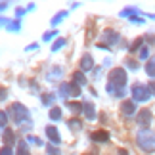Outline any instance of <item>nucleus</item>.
Returning a JSON list of instances; mask_svg holds the SVG:
<instances>
[{
  "label": "nucleus",
  "instance_id": "bb28decb",
  "mask_svg": "<svg viewBox=\"0 0 155 155\" xmlns=\"http://www.w3.org/2000/svg\"><path fill=\"white\" fill-rule=\"evenodd\" d=\"M27 144H37V146H42V140L38 136H27Z\"/></svg>",
  "mask_w": 155,
  "mask_h": 155
},
{
  "label": "nucleus",
  "instance_id": "72a5a7b5",
  "mask_svg": "<svg viewBox=\"0 0 155 155\" xmlns=\"http://www.w3.org/2000/svg\"><path fill=\"white\" fill-rule=\"evenodd\" d=\"M130 21H132V23H138V25H140V23H144L142 17H136V15H130Z\"/></svg>",
  "mask_w": 155,
  "mask_h": 155
},
{
  "label": "nucleus",
  "instance_id": "c9c22d12",
  "mask_svg": "<svg viewBox=\"0 0 155 155\" xmlns=\"http://www.w3.org/2000/svg\"><path fill=\"white\" fill-rule=\"evenodd\" d=\"M147 88H150V92H151V94H153V96H155V81H153V82H151V84H150V86H147Z\"/></svg>",
  "mask_w": 155,
  "mask_h": 155
},
{
  "label": "nucleus",
  "instance_id": "412c9836",
  "mask_svg": "<svg viewBox=\"0 0 155 155\" xmlns=\"http://www.w3.org/2000/svg\"><path fill=\"white\" fill-rule=\"evenodd\" d=\"M65 17H67V12H59L58 15H54V19H52V25L56 27V25H58V23L61 21V19H65Z\"/></svg>",
  "mask_w": 155,
  "mask_h": 155
},
{
  "label": "nucleus",
  "instance_id": "ea45409f",
  "mask_svg": "<svg viewBox=\"0 0 155 155\" xmlns=\"http://www.w3.org/2000/svg\"><path fill=\"white\" fill-rule=\"evenodd\" d=\"M119 155H128V151L127 150H119Z\"/></svg>",
  "mask_w": 155,
  "mask_h": 155
},
{
  "label": "nucleus",
  "instance_id": "6ab92c4d",
  "mask_svg": "<svg viewBox=\"0 0 155 155\" xmlns=\"http://www.w3.org/2000/svg\"><path fill=\"white\" fill-rule=\"evenodd\" d=\"M50 119L52 121H59V119H61V109H59V107H52L50 109Z\"/></svg>",
  "mask_w": 155,
  "mask_h": 155
},
{
  "label": "nucleus",
  "instance_id": "f8f14e48",
  "mask_svg": "<svg viewBox=\"0 0 155 155\" xmlns=\"http://www.w3.org/2000/svg\"><path fill=\"white\" fill-rule=\"evenodd\" d=\"M2 140H4V146H6V147H12V146L15 144V134H14V130H10V128H4Z\"/></svg>",
  "mask_w": 155,
  "mask_h": 155
},
{
  "label": "nucleus",
  "instance_id": "6e6552de",
  "mask_svg": "<svg viewBox=\"0 0 155 155\" xmlns=\"http://www.w3.org/2000/svg\"><path fill=\"white\" fill-rule=\"evenodd\" d=\"M46 136H48V138H50V142H52L54 146H58L59 142H61V136H59L58 128L54 127V124H48V127H46Z\"/></svg>",
  "mask_w": 155,
  "mask_h": 155
},
{
  "label": "nucleus",
  "instance_id": "e433bc0d",
  "mask_svg": "<svg viewBox=\"0 0 155 155\" xmlns=\"http://www.w3.org/2000/svg\"><path fill=\"white\" fill-rule=\"evenodd\" d=\"M6 8H8V2H0V12L6 10Z\"/></svg>",
  "mask_w": 155,
  "mask_h": 155
},
{
  "label": "nucleus",
  "instance_id": "0eeeda50",
  "mask_svg": "<svg viewBox=\"0 0 155 155\" xmlns=\"http://www.w3.org/2000/svg\"><path fill=\"white\" fill-rule=\"evenodd\" d=\"M92 69H94V59H92L90 54H84L81 58V73H88Z\"/></svg>",
  "mask_w": 155,
  "mask_h": 155
},
{
  "label": "nucleus",
  "instance_id": "4be33fe9",
  "mask_svg": "<svg viewBox=\"0 0 155 155\" xmlns=\"http://www.w3.org/2000/svg\"><path fill=\"white\" fill-rule=\"evenodd\" d=\"M61 73H63V71L59 69V67H54V71H52V73H48V79H50V81H54V79H59V77H61Z\"/></svg>",
  "mask_w": 155,
  "mask_h": 155
},
{
  "label": "nucleus",
  "instance_id": "4c0bfd02",
  "mask_svg": "<svg viewBox=\"0 0 155 155\" xmlns=\"http://www.w3.org/2000/svg\"><path fill=\"white\" fill-rule=\"evenodd\" d=\"M37 48H38L37 44H29V46H27V50H37Z\"/></svg>",
  "mask_w": 155,
  "mask_h": 155
},
{
  "label": "nucleus",
  "instance_id": "ddd939ff",
  "mask_svg": "<svg viewBox=\"0 0 155 155\" xmlns=\"http://www.w3.org/2000/svg\"><path fill=\"white\" fill-rule=\"evenodd\" d=\"M65 92H67V96L79 98L81 96V86H77L75 82H65Z\"/></svg>",
  "mask_w": 155,
  "mask_h": 155
},
{
  "label": "nucleus",
  "instance_id": "c756f323",
  "mask_svg": "<svg viewBox=\"0 0 155 155\" xmlns=\"http://www.w3.org/2000/svg\"><path fill=\"white\" fill-rule=\"evenodd\" d=\"M56 35H58V31H48V33H44L42 40H46V42H48V40H52L54 37H56Z\"/></svg>",
  "mask_w": 155,
  "mask_h": 155
},
{
  "label": "nucleus",
  "instance_id": "393cba45",
  "mask_svg": "<svg viewBox=\"0 0 155 155\" xmlns=\"http://www.w3.org/2000/svg\"><path fill=\"white\" fill-rule=\"evenodd\" d=\"M6 124H8V113L0 111V128H6Z\"/></svg>",
  "mask_w": 155,
  "mask_h": 155
},
{
  "label": "nucleus",
  "instance_id": "39448f33",
  "mask_svg": "<svg viewBox=\"0 0 155 155\" xmlns=\"http://www.w3.org/2000/svg\"><path fill=\"white\" fill-rule=\"evenodd\" d=\"M151 111L150 109H142L138 115H136V121H138V124L142 128H150V124H151Z\"/></svg>",
  "mask_w": 155,
  "mask_h": 155
},
{
  "label": "nucleus",
  "instance_id": "423d86ee",
  "mask_svg": "<svg viewBox=\"0 0 155 155\" xmlns=\"http://www.w3.org/2000/svg\"><path fill=\"white\" fill-rule=\"evenodd\" d=\"M121 113L124 117H132L136 113V104L132 102V100H124V102L121 104Z\"/></svg>",
  "mask_w": 155,
  "mask_h": 155
},
{
  "label": "nucleus",
  "instance_id": "f3484780",
  "mask_svg": "<svg viewBox=\"0 0 155 155\" xmlns=\"http://www.w3.org/2000/svg\"><path fill=\"white\" fill-rule=\"evenodd\" d=\"M54 100H56V94H52V92L42 94V104H44V105H52Z\"/></svg>",
  "mask_w": 155,
  "mask_h": 155
},
{
  "label": "nucleus",
  "instance_id": "a211bd4d",
  "mask_svg": "<svg viewBox=\"0 0 155 155\" xmlns=\"http://www.w3.org/2000/svg\"><path fill=\"white\" fill-rule=\"evenodd\" d=\"M146 73H147V77H155V59H150L146 63Z\"/></svg>",
  "mask_w": 155,
  "mask_h": 155
},
{
  "label": "nucleus",
  "instance_id": "2f4dec72",
  "mask_svg": "<svg viewBox=\"0 0 155 155\" xmlns=\"http://www.w3.org/2000/svg\"><path fill=\"white\" fill-rule=\"evenodd\" d=\"M136 12H138V10H136V8H128V10H124V12H121V15H124V17H127V15H132V14H136Z\"/></svg>",
  "mask_w": 155,
  "mask_h": 155
},
{
  "label": "nucleus",
  "instance_id": "7c9ffc66",
  "mask_svg": "<svg viewBox=\"0 0 155 155\" xmlns=\"http://www.w3.org/2000/svg\"><path fill=\"white\" fill-rule=\"evenodd\" d=\"M0 155H14V151H12V147H0Z\"/></svg>",
  "mask_w": 155,
  "mask_h": 155
},
{
  "label": "nucleus",
  "instance_id": "a878e982",
  "mask_svg": "<svg viewBox=\"0 0 155 155\" xmlns=\"http://www.w3.org/2000/svg\"><path fill=\"white\" fill-rule=\"evenodd\" d=\"M6 29H8V31H19L21 23L19 21H10V25H6Z\"/></svg>",
  "mask_w": 155,
  "mask_h": 155
},
{
  "label": "nucleus",
  "instance_id": "5701e85b",
  "mask_svg": "<svg viewBox=\"0 0 155 155\" xmlns=\"http://www.w3.org/2000/svg\"><path fill=\"white\" fill-rule=\"evenodd\" d=\"M142 46H144V38H138V40H136V42H134L132 46H130V52H132V54H134V52H138V50L142 48Z\"/></svg>",
  "mask_w": 155,
  "mask_h": 155
},
{
  "label": "nucleus",
  "instance_id": "dca6fc26",
  "mask_svg": "<svg viewBox=\"0 0 155 155\" xmlns=\"http://www.w3.org/2000/svg\"><path fill=\"white\" fill-rule=\"evenodd\" d=\"M67 127H69L71 130H75V132H77V130H81V128H82V123L79 121V119H69V121H67Z\"/></svg>",
  "mask_w": 155,
  "mask_h": 155
},
{
  "label": "nucleus",
  "instance_id": "4468645a",
  "mask_svg": "<svg viewBox=\"0 0 155 155\" xmlns=\"http://www.w3.org/2000/svg\"><path fill=\"white\" fill-rule=\"evenodd\" d=\"M73 82H75L77 86L86 84V77H84V73H81V71H75V73H73Z\"/></svg>",
  "mask_w": 155,
  "mask_h": 155
},
{
  "label": "nucleus",
  "instance_id": "cd10ccee",
  "mask_svg": "<svg viewBox=\"0 0 155 155\" xmlns=\"http://www.w3.org/2000/svg\"><path fill=\"white\" fill-rule=\"evenodd\" d=\"M150 56V46H142L140 48V59H147Z\"/></svg>",
  "mask_w": 155,
  "mask_h": 155
},
{
  "label": "nucleus",
  "instance_id": "7ed1b4c3",
  "mask_svg": "<svg viewBox=\"0 0 155 155\" xmlns=\"http://www.w3.org/2000/svg\"><path fill=\"white\" fill-rule=\"evenodd\" d=\"M113 92L115 90H124V86H127V73H124V69L117 67V69H111L109 73V82H107Z\"/></svg>",
  "mask_w": 155,
  "mask_h": 155
},
{
  "label": "nucleus",
  "instance_id": "b1692460",
  "mask_svg": "<svg viewBox=\"0 0 155 155\" xmlns=\"http://www.w3.org/2000/svg\"><path fill=\"white\" fill-rule=\"evenodd\" d=\"M46 151H48V155H61V151H59L58 146H46Z\"/></svg>",
  "mask_w": 155,
  "mask_h": 155
},
{
  "label": "nucleus",
  "instance_id": "a19ab883",
  "mask_svg": "<svg viewBox=\"0 0 155 155\" xmlns=\"http://www.w3.org/2000/svg\"><path fill=\"white\" fill-rule=\"evenodd\" d=\"M82 155H98V151L94 150V151H90V153H82Z\"/></svg>",
  "mask_w": 155,
  "mask_h": 155
},
{
  "label": "nucleus",
  "instance_id": "c85d7f7f",
  "mask_svg": "<svg viewBox=\"0 0 155 155\" xmlns=\"http://www.w3.org/2000/svg\"><path fill=\"white\" fill-rule=\"evenodd\" d=\"M65 46V38H59V40H56V42L52 44V50L56 52V50H59V48H63Z\"/></svg>",
  "mask_w": 155,
  "mask_h": 155
},
{
  "label": "nucleus",
  "instance_id": "58836bf2",
  "mask_svg": "<svg viewBox=\"0 0 155 155\" xmlns=\"http://www.w3.org/2000/svg\"><path fill=\"white\" fill-rule=\"evenodd\" d=\"M6 23H10L8 19H4V17H0V25H6Z\"/></svg>",
  "mask_w": 155,
  "mask_h": 155
},
{
  "label": "nucleus",
  "instance_id": "f03ea898",
  "mask_svg": "<svg viewBox=\"0 0 155 155\" xmlns=\"http://www.w3.org/2000/svg\"><path fill=\"white\" fill-rule=\"evenodd\" d=\"M136 142H138L140 150H144V151H155V134H153V130L142 128L140 132H138V136H136Z\"/></svg>",
  "mask_w": 155,
  "mask_h": 155
},
{
  "label": "nucleus",
  "instance_id": "9d476101",
  "mask_svg": "<svg viewBox=\"0 0 155 155\" xmlns=\"http://www.w3.org/2000/svg\"><path fill=\"white\" fill-rule=\"evenodd\" d=\"M92 142H96V144H104V142L109 140V132L107 130H94V132L90 134Z\"/></svg>",
  "mask_w": 155,
  "mask_h": 155
},
{
  "label": "nucleus",
  "instance_id": "473e14b6",
  "mask_svg": "<svg viewBox=\"0 0 155 155\" xmlns=\"http://www.w3.org/2000/svg\"><path fill=\"white\" fill-rule=\"evenodd\" d=\"M127 67H130V69H136V67H138V63H136V61H132V59H127Z\"/></svg>",
  "mask_w": 155,
  "mask_h": 155
},
{
  "label": "nucleus",
  "instance_id": "20e7f679",
  "mask_svg": "<svg viewBox=\"0 0 155 155\" xmlns=\"http://www.w3.org/2000/svg\"><path fill=\"white\" fill-rule=\"evenodd\" d=\"M130 96H132V100H136V102H147L151 96L150 88L144 86V84H134L132 90H130Z\"/></svg>",
  "mask_w": 155,
  "mask_h": 155
},
{
  "label": "nucleus",
  "instance_id": "2eb2a0df",
  "mask_svg": "<svg viewBox=\"0 0 155 155\" xmlns=\"http://www.w3.org/2000/svg\"><path fill=\"white\" fill-rule=\"evenodd\" d=\"M67 107L75 113V115H81L82 113V104H79V102H67Z\"/></svg>",
  "mask_w": 155,
  "mask_h": 155
},
{
  "label": "nucleus",
  "instance_id": "aec40b11",
  "mask_svg": "<svg viewBox=\"0 0 155 155\" xmlns=\"http://www.w3.org/2000/svg\"><path fill=\"white\" fill-rule=\"evenodd\" d=\"M17 155H29V146H27V142H25V140L19 142V147H17Z\"/></svg>",
  "mask_w": 155,
  "mask_h": 155
},
{
  "label": "nucleus",
  "instance_id": "9b49d317",
  "mask_svg": "<svg viewBox=\"0 0 155 155\" xmlns=\"http://www.w3.org/2000/svg\"><path fill=\"white\" fill-rule=\"evenodd\" d=\"M82 113L86 115L88 121H94V119H96V107H94V104L92 102H84L82 104Z\"/></svg>",
  "mask_w": 155,
  "mask_h": 155
},
{
  "label": "nucleus",
  "instance_id": "1a4fd4ad",
  "mask_svg": "<svg viewBox=\"0 0 155 155\" xmlns=\"http://www.w3.org/2000/svg\"><path fill=\"white\" fill-rule=\"evenodd\" d=\"M102 38L105 40L107 44H117V42H119V38H121V37H119V33H115L113 29H105V31L102 33Z\"/></svg>",
  "mask_w": 155,
  "mask_h": 155
},
{
  "label": "nucleus",
  "instance_id": "f257e3e1",
  "mask_svg": "<svg viewBox=\"0 0 155 155\" xmlns=\"http://www.w3.org/2000/svg\"><path fill=\"white\" fill-rule=\"evenodd\" d=\"M8 113L12 115V119L19 124H27V123H31V117H29V109L23 104H19V102H14L10 105V109H8Z\"/></svg>",
  "mask_w": 155,
  "mask_h": 155
},
{
  "label": "nucleus",
  "instance_id": "f704fd0d",
  "mask_svg": "<svg viewBox=\"0 0 155 155\" xmlns=\"http://www.w3.org/2000/svg\"><path fill=\"white\" fill-rule=\"evenodd\" d=\"M8 96V92H6V88H0V100H6Z\"/></svg>",
  "mask_w": 155,
  "mask_h": 155
}]
</instances>
